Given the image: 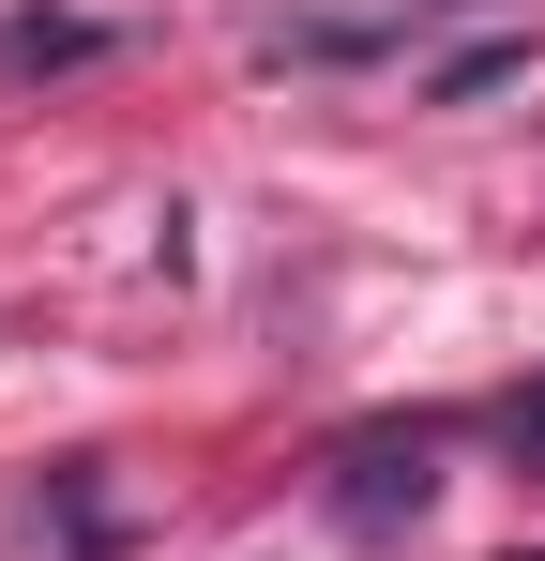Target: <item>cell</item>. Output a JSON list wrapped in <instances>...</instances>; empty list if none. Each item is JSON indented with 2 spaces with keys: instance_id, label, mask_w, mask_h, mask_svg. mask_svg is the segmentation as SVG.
<instances>
[{
  "instance_id": "6da1fadb",
  "label": "cell",
  "mask_w": 545,
  "mask_h": 561,
  "mask_svg": "<svg viewBox=\"0 0 545 561\" xmlns=\"http://www.w3.org/2000/svg\"><path fill=\"white\" fill-rule=\"evenodd\" d=\"M440 440L454 425H349V440L318 456V516H334L349 547H409V531L440 516Z\"/></svg>"
},
{
  "instance_id": "7a4b0ae2",
  "label": "cell",
  "mask_w": 545,
  "mask_h": 561,
  "mask_svg": "<svg viewBox=\"0 0 545 561\" xmlns=\"http://www.w3.org/2000/svg\"><path fill=\"white\" fill-rule=\"evenodd\" d=\"M106 46H121V31H106V15H61V0H15V15H0V77H77Z\"/></svg>"
},
{
  "instance_id": "3957f363",
  "label": "cell",
  "mask_w": 545,
  "mask_h": 561,
  "mask_svg": "<svg viewBox=\"0 0 545 561\" xmlns=\"http://www.w3.org/2000/svg\"><path fill=\"white\" fill-rule=\"evenodd\" d=\"M409 31L394 15H272L258 31V61H303V77H349V61H394Z\"/></svg>"
},
{
  "instance_id": "277c9868",
  "label": "cell",
  "mask_w": 545,
  "mask_h": 561,
  "mask_svg": "<svg viewBox=\"0 0 545 561\" xmlns=\"http://www.w3.org/2000/svg\"><path fill=\"white\" fill-rule=\"evenodd\" d=\"M46 547H61V561H106V547H121V501H106V456H61V470H46Z\"/></svg>"
},
{
  "instance_id": "5b68a950",
  "label": "cell",
  "mask_w": 545,
  "mask_h": 561,
  "mask_svg": "<svg viewBox=\"0 0 545 561\" xmlns=\"http://www.w3.org/2000/svg\"><path fill=\"white\" fill-rule=\"evenodd\" d=\"M500 77H531V31H485V46L425 61V106H469V92H500Z\"/></svg>"
},
{
  "instance_id": "8992f818",
  "label": "cell",
  "mask_w": 545,
  "mask_h": 561,
  "mask_svg": "<svg viewBox=\"0 0 545 561\" xmlns=\"http://www.w3.org/2000/svg\"><path fill=\"white\" fill-rule=\"evenodd\" d=\"M500 440H515V456L545 470V379H515V394H500Z\"/></svg>"
}]
</instances>
